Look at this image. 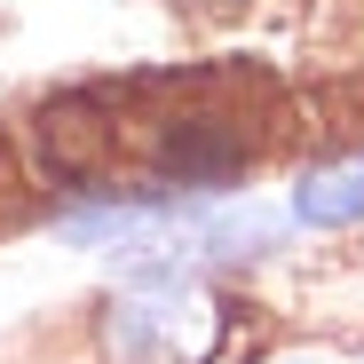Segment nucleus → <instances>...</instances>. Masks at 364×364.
I'll return each instance as SVG.
<instances>
[{
	"label": "nucleus",
	"mask_w": 364,
	"mask_h": 364,
	"mask_svg": "<svg viewBox=\"0 0 364 364\" xmlns=\"http://www.w3.org/2000/svg\"><path fill=\"white\" fill-rule=\"evenodd\" d=\"M293 222L301 230H348L364 222V159H333L293 182Z\"/></svg>",
	"instance_id": "obj_2"
},
{
	"label": "nucleus",
	"mask_w": 364,
	"mask_h": 364,
	"mask_svg": "<svg viewBox=\"0 0 364 364\" xmlns=\"http://www.w3.org/2000/svg\"><path fill=\"white\" fill-rule=\"evenodd\" d=\"M103 364H214L230 348V301L206 277H127L95 325Z\"/></svg>",
	"instance_id": "obj_1"
}]
</instances>
